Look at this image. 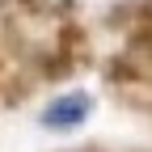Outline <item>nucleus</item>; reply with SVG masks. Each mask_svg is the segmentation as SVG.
Here are the masks:
<instances>
[{"mask_svg":"<svg viewBox=\"0 0 152 152\" xmlns=\"http://www.w3.org/2000/svg\"><path fill=\"white\" fill-rule=\"evenodd\" d=\"M89 114H93V97H89V93H64V97H55V102L42 110V127H51V131H72V127H80Z\"/></svg>","mask_w":152,"mask_h":152,"instance_id":"f257e3e1","label":"nucleus"}]
</instances>
